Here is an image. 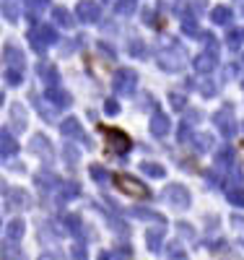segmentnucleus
<instances>
[{
	"instance_id": "39",
	"label": "nucleus",
	"mask_w": 244,
	"mask_h": 260,
	"mask_svg": "<svg viewBox=\"0 0 244 260\" xmlns=\"http://www.w3.org/2000/svg\"><path fill=\"white\" fill-rule=\"evenodd\" d=\"M44 3H47V0H31V6H34V8H42Z\"/></svg>"
},
{
	"instance_id": "33",
	"label": "nucleus",
	"mask_w": 244,
	"mask_h": 260,
	"mask_svg": "<svg viewBox=\"0 0 244 260\" xmlns=\"http://www.w3.org/2000/svg\"><path fill=\"white\" fill-rule=\"evenodd\" d=\"M213 18L218 21V24H226V18H229V11H224V8H218V11L213 13Z\"/></svg>"
},
{
	"instance_id": "28",
	"label": "nucleus",
	"mask_w": 244,
	"mask_h": 260,
	"mask_svg": "<svg viewBox=\"0 0 244 260\" xmlns=\"http://www.w3.org/2000/svg\"><path fill=\"white\" fill-rule=\"evenodd\" d=\"M3 13H6V18H8V21H16V18H18V11H16V6H13V3H6V6H3Z\"/></svg>"
},
{
	"instance_id": "40",
	"label": "nucleus",
	"mask_w": 244,
	"mask_h": 260,
	"mask_svg": "<svg viewBox=\"0 0 244 260\" xmlns=\"http://www.w3.org/2000/svg\"><path fill=\"white\" fill-rule=\"evenodd\" d=\"M0 104H3V91H0Z\"/></svg>"
},
{
	"instance_id": "4",
	"label": "nucleus",
	"mask_w": 244,
	"mask_h": 260,
	"mask_svg": "<svg viewBox=\"0 0 244 260\" xmlns=\"http://www.w3.org/2000/svg\"><path fill=\"white\" fill-rule=\"evenodd\" d=\"M135 83H138V73L135 71H130V68H122L117 76H115V91L127 96L135 91Z\"/></svg>"
},
{
	"instance_id": "14",
	"label": "nucleus",
	"mask_w": 244,
	"mask_h": 260,
	"mask_svg": "<svg viewBox=\"0 0 244 260\" xmlns=\"http://www.w3.org/2000/svg\"><path fill=\"white\" fill-rule=\"evenodd\" d=\"M37 76L44 78L50 86L57 83V71H55V65H52V62H39V65H37Z\"/></svg>"
},
{
	"instance_id": "25",
	"label": "nucleus",
	"mask_w": 244,
	"mask_h": 260,
	"mask_svg": "<svg viewBox=\"0 0 244 260\" xmlns=\"http://www.w3.org/2000/svg\"><path fill=\"white\" fill-rule=\"evenodd\" d=\"M6 81H8V86H18L21 81H24V76H21L18 68H11V71L6 73Z\"/></svg>"
},
{
	"instance_id": "10",
	"label": "nucleus",
	"mask_w": 244,
	"mask_h": 260,
	"mask_svg": "<svg viewBox=\"0 0 244 260\" xmlns=\"http://www.w3.org/2000/svg\"><path fill=\"white\" fill-rule=\"evenodd\" d=\"M18 151V143L13 141V136L8 130H0V156H13Z\"/></svg>"
},
{
	"instance_id": "19",
	"label": "nucleus",
	"mask_w": 244,
	"mask_h": 260,
	"mask_svg": "<svg viewBox=\"0 0 244 260\" xmlns=\"http://www.w3.org/2000/svg\"><path fill=\"white\" fill-rule=\"evenodd\" d=\"M37 182H39V185H50V187H57V177L52 175V172H39V175H37Z\"/></svg>"
},
{
	"instance_id": "37",
	"label": "nucleus",
	"mask_w": 244,
	"mask_h": 260,
	"mask_svg": "<svg viewBox=\"0 0 244 260\" xmlns=\"http://www.w3.org/2000/svg\"><path fill=\"white\" fill-rule=\"evenodd\" d=\"M187 138H190V130L182 125V127H180V141H187Z\"/></svg>"
},
{
	"instance_id": "20",
	"label": "nucleus",
	"mask_w": 244,
	"mask_h": 260,
	"mask_svg": "<svg viewBox=\"0 0 244 260\" xmlns=\"http://www.w3.org/2000/svg\"><path fill=\"white\" fill-rule=\"evenodd\" d=\"M81 190H78V185H73V182H68L62 190H60V195H62V201H73L76 195H78Z\"/></svg>"
},
{
	"instance_id": "30",
	"label": "nucleus",
	"mask_w": 244,
	"mask_h": 260,
	"mask_svg": "<svg viewBox=\"0 0 244 260\" xmlns=\"http://www.w3.org/2000/svg\"><path fill=\"white\" fill-rule=\"evenodd\" d=\"M169 102H171L174 110H182V107H185V96H182V94H171V96H169Z\"/></svg>"
},
{
	"instance_id": "8",
	"label": "nucleus",
	"mask_w": 244,
	"mask_h": 260,
	"mask_svg": "<svg viewBox=\"0 0 244 260\" xmlns=\"http://www.w3.org/2000/svg\"><path fill=\"white\" fill-rule=\"evenodd\" d=\"M182 62H185V55H182L180 50H166V52H161V68H166V71H180Z\"/></svg>"
},
{
	"instance_id": "18",
	"label": "nucleus",
	"mask_w": 244,
	"mask_h": 260,
	"mask_svg": "<svg viewBox=\"0 0 244 260\" xmlns=\"http://www.w3.org/2000/svg\"><path fill=\"white\" fill-rule=\"evenodd\" d=\"M52 16H55V21H57L60 26H65V29L73 26V18H71V13L65 11V8H55V11H52Z\"/></svg>"
},
{
	"instance_id": "7",
	"label": "nucleus",
	"mask_w": 244,
	"mask_h": 260,
	"mask_svg": "<svg viewBox=\"0 0 244 260\" xmlns=\"http://www.w3.org/2000/svg\"><path fill=\"white\" fill-rule=\"evenodd\" d=\"M31 151H34L37 156H42L44 161H52V156H55L50 141L44 138V136H34V138H31Z\"/></svg>"
},
{
	"instance_id": "1",
	"label": "nucleus",
	"mask_w": 244,
	"mask_h": 260,
	"mask_svg": "<svg viewBox=\"0 0 244 260\" xmlns=\"http://www.w3.org/2000/svg\"><path fill=\"white\" fill-rule=\"evenodd\" d=\"M29 42H31V47L37 52H44L50 45H55V42H57V31L50 24H39V26H34L29 31Z\"/></svg>"
},
{
	"instance_id": "22",
	"label": "nucleus",
	"mask_w": 244,
	"mask_h": 260,
	"mask_svg": "<svg viewBox=\"0 0 244 260\" xmlns=\"http://www.w3.org/2000/svg\"><path fill=\"white\" fill-rule=\"evenodd\" d=\"M161 234H164V229H151V232H148V247H151V250H159Z\"/></svg>"
},
{
	"instance_id": "31",
	"label": "nucleus",
	"mask_w": 244,
	"mask_h": 260,
	"mask_svg": "<svg viewBox=\"0 0 244 260\" xmlns=\"http://www.w3.org/2000/svg\"><path fill=\"white\" fill-rule=\"evenodd\" d=\"M138 219H151V221H161V216L159 213H151V211H135Z\"/></svg>"
},
{
	"instance_id": "5",
	"label": "nucleus",
	"mask_w": 244,
	"mask_h": 260,
	"mask_svg": "<svg viewBox=\"0 0 244 260\" xmlns=\"http://www.w3.org/2000/svg\"><path fill=\"white\" fill-rule=\"evenodd\" d=\"M78 18L83 21V24H94V21H99V3H94V0H81L78 8H76Z\"/></svg>"
},
{
	"instance_id": "35",
	"label": "nucleus",
	"mask_w": 244,
	"mask_h": 260,
	"mask_svg": "<svg viewBox=\"0 0 244 260\" xmlns=\"http://www.w3.org/2000/svg\"><path fill=\"white\" fill-rule=\"evenodd\" d=\"M130 50H132V55H146V47H141V45H135V42H132V45H130Z\"/></svg>"
},
{
	"instance_id": "16",
	"label": "nucleus",
	"mask_w": 244,
	"mask_h": 260,
	"mask_svg": "<svg viewBox=\"0 0 244 260\" xmlns=\"http://www.w3.org/2000/svg\"><path fill=\"white\" fill-rule=\"evenodd\" d=\"M11 120H13V127L16 130H24L26 127V112H24V107H13V110H11Z\"/></svg>"
},
{
	"instance_id": "9",
	"label": "nucleus",
	"mask_w": 244,
	"mask_h": 260,
	"mask_svg": "<svg viewBox=\"0 0 244 260\" xmlns=\"http://www.w3.org/2000/svg\"><path fill=\"white\" fill-rule=\"evenodd\" d=\"M151 133L156 136V138H164L169 133V117L164 112H156L151 117Z\"/></svg>"
},
{
	"instance_id": "13",
	"label": "nucleus",
	"mask_w": 244,
	"mask_h": 260,
	"mask_svg": "<svg viewBox=\"0 0 244 260\" xmlns=\"http://www.w3.org/2000/svg\"><path fill=\"white\" fill-rule=\"evenodd\" d=\"M60 133L62 136H68V138H83V130H81V125H78V120L76 117H68L65 122H60Z\"/></svg>"
},
{
	"instance_id": "34",
	"label": "nucleus",
	"mask_w": 244,
	"mask_h": 260,
	"mask_svg": "<svg viewBox=\"0 0 244 260\" xmlns=\"http://www.w3.org/2000/svg\"><path fill=\"white\" fill-rule=\"evenodd\" d=\"M211 65H213V62H211V57H205V55H203L200 60H197V68H200V71H208Z\"/></svg>"
},
{
	"instance_id": "29",
	"label": "nucleus",
	"mask_w": 244,
	"mask_h": 260,
	"mask_svg": "<svg viewBox=\"0 0 244 260\" xmlns=\"http://www.w3.org/2000/svg\"><path fill=\"white\" fill-rule=\"evenodd\" d=\"M3 257H21V250H18L16 245H11V242H8V245L3 247Z\"/></svg>"
},
{
	"instance_id": "21",
	"label": "nucleus",
	"mask_w": 244,
	"mask_h": 260,
	"mask_svg": "<svg viewBox=\"0 0 244 260\" xmlns=\"http://www.w3.org/2000/svg\"><path fill=\"white\" fill-rule=\"evenodd\" d=\"M132 11H135V0H117V13L130 16Z\"/></svg>"
},
{
	"instance_id": "3",
	"label": "nucleus",
	"mask_w": 244,
	"mask_h": 260,
	"mask_svg": "<svg viewBox=\"0 0 244 260\" xmlns=\"http://www.w3.org/2000/svg\"><path fill=\"white\" fill-rule=\"evenodd\" d=\"M115 182L120 185L122 192L130 195V198H146V195H148V187H146L143 182H138L135 177H130V175H117Z\"/></svg>"
},
{
	"instance_id": "36",
	"label": "nucleus",
	"mask_w": 244,
	"mask_h": 260,
	"mask_svg": "<svg viewBox=\"0 0 244 260\" xmlns=\"http://www.w3.org/2000/svg\"><path fill=\"white\" fill-rule=\"evenodd\" d=\"M182 29H185V31H190V34H195V21H190V18H187V21H182Z\"/></svg>"
},
{
	"instance_id": "6",
	"label": "nucleus",
	"mask_w": 244,
	"mask_h": 260,
	"mask_svg": "<svg viewBox=\"0 0 244 260\" xmlns=\"http://www.w3.org/2000/svg\"><path fill=\"white\" fill-rule=\"evenodd\" d=\"M164 198H166L174 208H185V206L190 203V195H187V190H185L182 185H169L166 192H164Z\"/></svg>"
},
{
	"instance_id": "24",
	"label": "nucleus",
	"mask_w": 244,
	"mask_h": 260,
	"mask_svg": "<svg viewBox=\"0 0 244 260\" xmlns=\"http://www.w3.org/2000/svg\"><path fill=\"white\" fill-rule=\"evenodd\" d=\"M65 226H68L71 234H78L81 232V219L78 216H65Z\"/></svg>"
},
{
	"instance_id": "38",
	"label": "nucleus",
	"mask_w": 244,
	"mask_h": 260,
	"mask_svg": "<svg viewBox=\"0 0 244 260\" xmlns=\"http://www.w3.org/2000/svg\"><path fill=\"white\" fill-rule=\"evenodd\" d=\"M197 143H200V146H197V148H208V143H211V138H208V136H205V138L200 136V138H197Z\"/></svg>"
},
{
	"instance_id": "11",
	"label": "nucleus",
	"mask_w": 244,
	"mask_h": 260,
	"mask_svg": "<svg viewBox=\"0 0 244 260\" xmlns=\"http://www.w3.org/2000/svg\"><path fill=\"white\" fill-rule=\"evenodd\" d=\"M47 102L55 104V107H68L71 104V94L57 89V86H50V89H47Z\"/></svg>"
},
{
	"instance_id": "26",
	"label": "nucleus",
	"mask_w": 244,
	"mask_h": 260,
	"mask_svg": "<svg viewBox=\"0 0 244 260\" xmlns=\"http://www.w3.org/2000/svg\"><path fill=\"white\" fill-rule=\"evenodd\" d=\"M62 156H65V161H68V167H76L78 164V151L76 148H62Z\"/></svg>"
},
{
	"instance_id": "15",
	"label": "nucleus",
	"mask_w": 244,
	"mask_h": 260,
	"mask_svg": "<svg viewBox=\"0 0 244 260\" xmlns=\"http://www.w3.org/2000/svg\"><path fill=\"white\" fill-rule=\"evenodd\" d=\"M8 203H11L13 208H16V206H18V208H26V206H29V195H26L24 190H13V192H8Z\"/></svg>"
},
{
	"instance_id": "27",
	"label": "nucleus",
	"mask_w": 244,
	"mask_h": 260,
	"mask_svg": "<svg viewBox=\"0 0 244 260\" xmlns=\"http://www.w3.org/2000/svg\"><path fill=\"white\" fill-rule=\"evenodd\" d=\"M91 177H94L96 182H107V180H109V175H107V172H104L101 167H96V164L91 167Z\"/></svg>"
},
{
	"instance_id": "23",
	"label": "nucleus",
	"mask_w": 244,
	"mask_h": 260,
	"mask_svg": "<svg viewBox=\"0 0 244 260\" xmlns=\"http://www.w3.org/2000/svg\"><path fill=\"white\" fill-rule=\"evenodd\" d=\"M143 172H146V175L148 177H164V167H159V164H143Z\"/></svg>"
},
{
	"instance_id": "2",
	"label": "nucleus",
	"mask_w": 244,
	"mask_h": 260,
	"mask_svg": "<svg viewBox=\"0 0 244 260\" xmlns=\"http://www.w3.org/2000/svg\"><path fill=\"white\" fill-rule=\"evenodd\" d=\"M101 130H104L109 151H115V154H125V151H130V138L122 133V130H117V127H101Z\"/></svg>"
},
{
	"instance_id": "17",
	"label": "nucleus",
	"mask_w": 244,
	"mask_h": 260,
	"mask_svg": "<svg viewBox=\"0 0 244 260\" xmlns=\"http://www.w3.org/2000/svg\"><path fill=\"white\" fill-rule=\"evenodd\" d=\"M6 234H8V240H21V237H24V221H21V219L11 221Z\"/></svg>"
},
{
	"instance_id": "32",
	"label": "nucleus",
	"mask_w": 244,
	"mask_h": 260,
	"mask_svg": "<svg viewBox=\"0 0 244 260\" xmlns=\"http://www.w3.org/2000/svg\"><path fill=\"white\" fill-rule=\"evenodd\" d=\"M104 112H107V115H117V112H120L117 102H115V99H109V102H107V107H104Z\"/></svg>"
},
{
	"instance_id": "12",
	"label": "nucleus",
	"mask_w": 244,
	"mask_h": 260,
	"mask_svg": "<svg viewBox=\"0 0 244 260\" xmlns=\"http://www.w3.org/2000/svg\"><path fill=\"white\" fill-rule=\"evenodd\" d=\"M3 55H6V62L11 65V68H18V71L24 68V52H21L16 45H6V52Z\"/></svg>"
}]
</instances>
